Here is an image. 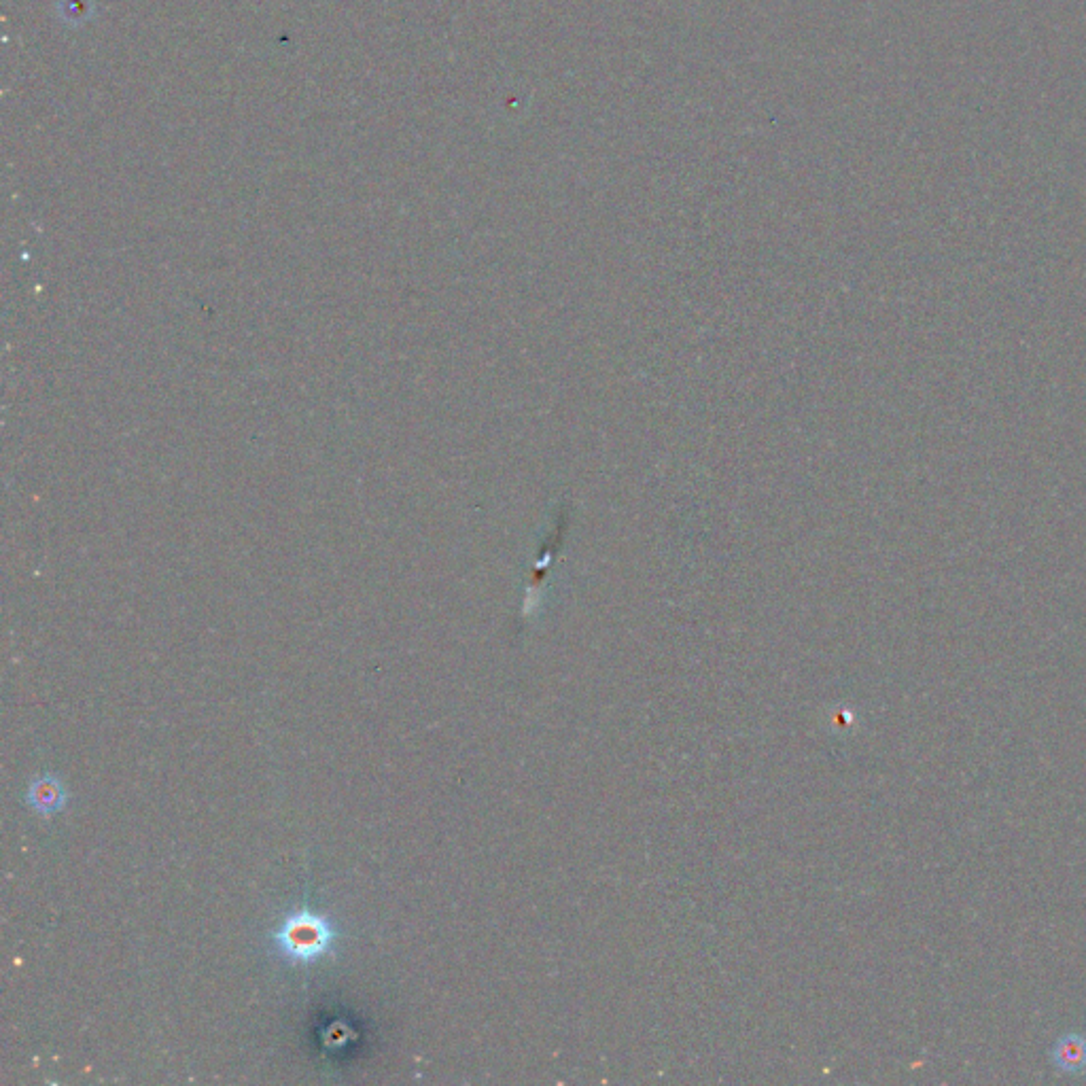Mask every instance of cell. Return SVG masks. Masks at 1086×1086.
<instances>
[{
    "mask_svg": "<svg viewBox=\"0 0 1086 1086\" xmlns=\"http://www.w3.org/2000/svg\"><path fill=\"white\" fill-rule=\"evenodd\" d=\"M338 925L325 915L297 908L285 915L272 932L274 953L291 966H314L338 947Z\"/></svg>",
    "mask_w": 1086,
    "mask_h": 1086,
    "instance_id": "1",
    "label": "cell"
},
{
    "mask_svg": "<svg viewBox=\"0 0 1086 1086\" xmlns=\"http://www.w3.org/2000/svg\"><path fill=\"white\" fill-rule=\"evenodd\" d=\"M68 802L66 787L54 775H41L32 779L26 792V804L41 817H51L64 811Z\"/></svg>",
    "mask_w": 1086,
    "mask_h": 1086,
    "instance_id": "2",
    "label": "cell"
},
{
    "mask_svg": "<svg viewBox=\"0 0 1086 1086\" xmlns=\"http://www.w3.org/2000/svg\"><path fill=\"white\" fill-rule=\"evenodd\" d=\"M1053 1061L1063 1072H1082L1086 1067V1040L1080 1036H1065L1053 1050Z\"/></svg>",
    "mask_w": 1086,
    "mask_h": 1086,
    "instance_id": "3",
    "label": "cell"
}]
</instances>
